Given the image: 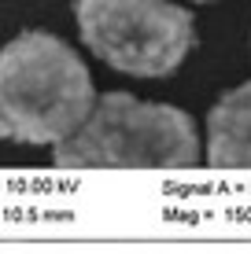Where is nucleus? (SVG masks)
Returning a JSON list of instances; mask_svg holds the SVG:
<instances>
[{
  "instance_id": "nucleus-4",
  "label": "nucleus",
  "mask_w": 251,
  "mask_h": 254,
  "mask_svg": "<svg viewBox=\"0 0 251 254\" xmlns=\"http://www.w3.org/2000/svg\"><path fill=\"white\" fill-rule=\"evenodd\" d=\"M207 162L218 170H251V85L226 92L207 115Z\"/></svg>"
},
{
  "instance_id": "nucleus-2",
  "label": "nucleus",
  "mask_w": 251,
  "mask_h": 254,
  "mask_svg": "<svg viewBox=\"0 0 251 254\" xmlns=\"http://www.w3.org/2000/svg\"><path fill=\"white\" fill-rule=\"evenodd\" d=\"M200 162L196 126L170 103L107 92L85 122L56 144L63 170H188Z\"/></svg>"
},
{
  "instance_id": "nucleus-3",
  "label": "nucleus",
  "mask_w": 251,
  "mask_h": 254,
  "mask_svg": "<svg viewBox=\"0 0 251 254\" xmlns=\"http://www.w3.org/2000/svg\"><path fill=\"white\" fill-rule=\"evenodd\" d=\"M82 41L107 66L137 77H163L196 45L192 15L170 0H78Z\"/></svg>"
},
{
  "instance_id": "nucleus-1",
  "label": "nucleus",
  "mask_w": 251,
  "mask_h": 254,
  "mask_svg": "<svg viewBox=\"0 0 251 254\" xmlns=\"http://www.w3.org/2000/svg\"><path fill=\"white\" fill-rule=\"evenodd\" d=\"M96 103V89L71 45L41 30L0 48V136L52 144L71 136Z\"/></svg>"
}]
</instances>
